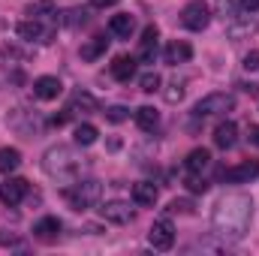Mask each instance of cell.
Wrapping results in <instances>:
<instances>
[{"mask_svg":"<svg viewBox=\"0 0 259 256\" xmlns=\"http://www.w3.org/2000/svg\"><path fill=\"white\" fill-rule=\"evenodd\" d=\"M250 217H253V199L247 193H226L211 211L214 235H220L223 241H241L250 229Z\"/></svg>","mask_w":259,"mask_h":256,"instance_id":"obj_1","label":"cell"},{"mask_svg":"<svg viewBox=\"0 0 259 256\" xmlns=\"http://www.w3.org/2000/svg\"><path fill=\"white\" fill-rule=\"evenodd\" d=\"M42 172L49 178H55L58 184H72L81 175V160L75 157V151L69 145H52L42 154Z\"/></svg>","mask_w":259,"mask_h":256,"instance_id":"obj_2","label":"cell"},{"mask_svg":"<svg viewBox=\"0 0 259 256\" xmlns=\"http://www.w3.org/2000/svg\"><path fill=\"white\" fill-rule=\"evenodd\" d=\"M103 196V184L100 181H72L69 187L64 190V199L69 202L72 211H88L100 202Z\"/></svg>","mask_w":259,"mask_h":256,"instance_id":"obj_3","label":"cell"},{"mask_svg":"<svg viewBox=\"0 0 259 256\" xmlns=\"http://www.w3.org/2000/svg\"><path fill=\"white\" fill-rule=\"evenodd\" d=\"M232 109H235L232 94H208L193 106V115L196 118H214V115H223V112H232Z\"/></svg>","mask_w":259,"mask_h":256,"instance_id":"obj_4","label":"cell"},{"mask_svg":"<svg viewBox=\"0 0 259 256\" xmlns=\"http://www.w3.org/2000/svg\"><path fill=\"white\" fill-rule=\"evenodd\" d=\"M211 21V6L202 3V0H190L184 9H181V24L187 30H205Z\"/></svg>","mask_w":259,"mask_h":256,"instance_id":"obj_5","label":"cell"},{"mask_svg":"<svg viewBox=\"0 0 259 256\" xmlns=\"http://www.w3.org/2000/svg\"><path fill=\"white\" fill-rule=\"evenodd\" d=\"M148 241H151L154 250H169V247L175 244V226H172V220H169V217L154 220V226H151V232H148Z\"/></svg>","mask_w":259,"mask_h":256,"instance_id":"obj_6","label":"cell"},{"mask_svg":"<svg viewBox=\"0 0 259 256\" xmlns=\"http://www.w3.org/2000/svg\"><path fill=\"white\" fill-rule=\"evenodd\" d=\"M256 175H259V160H244L238 166L220 169V181H226V184H244V181H250Z\"/></svg>","mask_w":259,"mask_h":256,"instance_id":"obj_7","label":"cell"},{"mask_svg":"<svg viewBox=\"0 0 259 256\" xmlns=\"http://www.w3.org/2000/svg\"><path fill=\"white\" fill-rule=\"evenodd\" d=\"M100 217L106 220V223H130L133 220V208H130L127 202H121V199H112V202H103L100 205Z\"/></svg>","mask_w":259,"mask_h":256,"instance_id":"obj_8","label":"cell"},{"mask_svg":"<svg viewBox=\"0 0 259 256\" xmlns=\"http://www.w3.org/2000/svg\"><path fill=\"white\" fill-rule=\"evenodd\" d=\"M61 91H64V84L58 75H39L33 81V97H39V100H58Z\"/></svg>","mask_w":259,"mask_h":256,"instance_id":"obj_9","label":"cell"},{"mask_svg":"<svg viewBox=\"0 0 259 256\" xmlns=\"http://www.w3.org/2000/svg\"><path fill=\"white\" fill-rule=\"evenodd\" d=\"M24 196H27V181H24V178H6V181L0 184V199H3L6 205H18Z\"/></svg>","mask_w":259,"mask_h":256,"instance_id":"obj_10","label":"cell"},{"mask_svg":"<svg viewBox=\"0 0 259 256\" xmlns=\"http://www.w3.org/2000/svg\"><path fill=\"white\" fill-rule=\"evenodd\" d=\"M157 27L154 24H148L145 30H142V39H139V61L142 64H154V55H157Z\"/></svg>","mask_w":259,"mask_h":256,"instance_id":"obj_11","label":"cell"},{"mask_svg":"<svg viewBox=\"0 0 259 256\" xmlns=\"http://www.w3.org/2000/svg\"><path fill=\"white\" fill-rule=\"evenodd\" d=\"M193 58V46L184 42V39H175L166 46V64L169 66H178V64H187Z\"/></svg>","mask_w":259,"mask_h":256,"instance_id":"obj_12","label":"cell"},{"mask_svg":"<svg viewBox=\"0 0 259 256\" xmlns=\"http://www.w3.org/2000/svg\"><path fill=\"white\" fill-rule=\"evenodd\" d=\"M18 36H21V39H27V42H52V39H49L52 33H49V30H46L36 18L21 21V24H18Z\"/></svg>","mask_w":259,"mask_h":256,"instance_id":"obj_13","label":"cell"},{"mask_svg":"<svg viewBox=\"0 0 259 256\" xmlns=\"http://www.w3.org/2000/svg\"><path fill=\"white\" fill-rule=\"evenodd\" d=\"M235 142H238V127H235L232 121L217 124V130H214V145H217V148L229 151V148H235Z\"/></svg>","mask_w":259,"mask_h":256,"instance_id":"obj_14","label":"cell"},{"mask_svg":"<svg viewBox=\"0 0 259 256\" xmlns=\"http://www.w3.org/2000/svg\"><path fill=\"white\" fill-rule=\"evenodd\" d=\"M33 235H36L39 241H55V238L61 235V220H58V217H42V220H36V223H33Z\"/></svg>","mask_w":259,"mask_h":256,"instance_id":"obj_15","label":"cell"},{"mask_svg":"<svg viewBox=\"0 0 259 256\" xmlns=\"http://www.w3.org/2000/svg\"><path fill=\"white\" fill-rule=\"evenodd\" d=\"M259 30V24L253 18H241V21H229V27H226V33H229V39H247V36H253Z\"/></svg>","mask_w":259,"mask_h":256,"instance_id":"obj_16","label":"cell"},{"mask_svg":"<svg viewBox=\"0 0 259 256\" xmlns=\"http://www.w3.org/2000/svg\"><path fill=\"white\" fill-rule=\"evenodd\" d=\"M109 30L115 33V36H121V39H130L133 36V30H136V18L133 15H112V21H109Z\"/></svg>","mask_w":259,"mask_h":256,"instance_id":"obj_17","label":"cell"},{"mask_svg":"<svg viewBox=\"0 0 259 256\" xmlns=\"http://www.w3.org/2000/svg\"><path fill=\"white\" fill-rule=\"evenodd\" d=\"M112 75L118 78V81H130L133 75H136V58H127V55H121V58H115L112 61Z\"/></svg>","mask_w":259,"mask_h":256,"instance_id":"obj_18","label":"cell"},{"mask_svg":"<svg viewBox=\"0 0 259 256\" xmlns=\"http://www.w3.org/2000/svg\"><path fill=\"white\" fill-rule=\"evenodd\" d=\"M106 49H109V39H106V36H94V39H88V42L81 46L78 55H81V61L91 64V61H97L100 55H106Z\"/></svg>","mask_w":259,"mask_h":256,"instance_id":"obj_19","label":"cell"},{"mask_svg":"<svg viewBox=\"0 0 259 256\" xmlns=\"http://www.w3.org/2000/svg\"><path fill=\"white\" fill-rule=\"evenodd\" d=\"M157 187L151 184V181H139V184H133V202L136 205H154L157 202Z\"/></svg>","mask_w":259,"mask_h":256,"instance_id":"obj_20","label":"cell"},{"mask_svg":"<svg viewBox=\"0 0 259 256\" xmlns=\"http://www.w3.org/2000/svg\"><path fill=\"white\" fill-rule=\"evenodd\" d=\"M136 124L145 130V133H151V130L160 124V112L154 106H142V109H136Z\"/></svg>","mask_w":259,"mask_h":256,"instance_id":"obj_21","label":"cell"},{"mask_svg":"<svg viewBox=\"0 0 259 256\" xmlns=\"http://www.w3.org/2000/svg\"><path fill=\"white\" fill-rule=\"evenodd\" d=\"M18 166H21V154H18L15 148H0V172L9 175V172H15Z\"/></svg>","mask_w":259,"mask_h":256,"instance_id":"obj_22","label":"cell"},{"mask_svg":"<svg viewBox=\"0 0 259 256\" xmlns=\"http://www.w3.org/2000/svg\"><path fill=\"white\" fill-rule=\"evenodd\" d=\"M208 163H211V151L208 148H196V151L187 154V172H202Z\"/></svg>","mask_w":259,"mask_h":256,"instance_id":"obj_23","label":"cell"},{"mask_svg":"<svg viewBox=\"0 0 259 256\" xmlns=\"http://www.w3.org/2000/svg\"><path fill=\"white\" fill-rule=\"evenodd\" d=\"M97 112V100L91 97V94H84V91H75L72 94V100H69V112Z\"/></svg>","mask_w":259,"mask_h":256,"instance_id":"obj_24","label":"cell"},{"mask_svg":"<svg viewBox=\"0 0 259 256\" xmlns=\"http://www.w3.org/2000/svg\"><path fill=\"white\" fill-rule=\"evenodd\" d=\"M97 136H100V133H97L94 124H78V127H75V145H84V148H88V145L97 142Z\"/></svg>","mask_w":259,"mask_h":256,"instance_id":"obj_25","label":"cell"},{"mask_svg":"<svg viewBox=\"0 0 259 256\" xmlns=\"http://www.w3.org/2000/svg\"><path fill=\"white\" fill-rule=\"evenodd\" d=\"M160 84H163V78H160L157 72H145V75L139 78V88H142L145 94H154V91H160Z\"/></svg>","mask_w":259,"mask_h":256,"instance_id":"obj_26","label":"cell"},{"mask_svg":"<svg viewBox=\"0 0 259 256\" xmlns=\"http://www.w3.org/2000/svg\"><path fill=\"white\" fill-rule=\"evenodd\" d=\"M103 115H106V121H112V124H121V121H127V118H130V109H124V106H109Z\"/></svg>","mask_w":259,"mask_h":256,"instance_id":"obj_27","label":"cell"},{"mask_svg":"<svg viewBox=\"0 0 259 256\" xmlns=\"http://www.w3.org/2000/svg\"><path fill=\"white\" fill-rule=\"evenodd\" d=\"M187 190L190 193H205L208 190V181H205L199 172H190V175H187Z\"/></svg>","mask_w":259,"mask_h":256,"instance_id":"obj_28","label":"cell"},{"mask_svg":"<svg viewBox=\"0 0 259 256\" xmlns=\"http://www.w3.org/2000/svg\"><path fill=\"white\" fill-rule=\"evenodd\" d=\"M169 211L172 214H193V202L190 199H172L169 202Z\"/></svg>","mask_w":259,"mask_h":256,"instance_id":"obj_29","label":"cell"},{"mask_svg":"<svg viewBox=\"0 0 259 256\" xmlns=\"http://www.w3.org/2000/svg\"><path fill=\"white\" fill-rule=\"evenodd\" d=\"M163 97H166V103H181V97H184V88H181L178 81H172V84L166 88V94H163Z\"/></svg>","mask_w":259,"mask_h":256,"instance_id":"obj_30","label":"cell"},{"mask_svg":"<svg viewBox=\"0 0 259 256\" xmlns=\"http://www.w3.org/2000/svg\"><path fill=\"white\" fill-rule=\"evenodd\" d=\"M217 12H220L223 21H232V18H235V3H232V0H220V3H217Z\"/></svg>","mask_w":259,"mask_h":256,"instance_id":"obj_31","label":"cell"},{"mask_svg":"<svg viewBox=\"0 0 259 256\" xmlns=\"http://www.w3.org/2000/svg\"><path fill=\"white\" fill-rule=\"evenodd\" d=\"M244 69H247V72H259V52L244 55Z\"/></svg>","mask_w":259,"mask_h":256,"instance_id":"obj_32","label":"cell"},{"mask_svg":"<svg viewBox=\"0 0 259 256\" xmlns=\"http://www.w3.org/2000/svg\"><path fill=\"white\" fill-rule=\"evenodd\" d=\"M12 244H18V238H15L12 232L3 229V232H0V247H12Z\"/></svg>","mask_w":259,"mask_h":256,"instance_id":"obj_33","label":"cell"},{"mask_svg":"<svg viewBox=\"0 0 259 256\" xmlns=\"http://www.w3.org/2000/svg\"><path fill=\"white\" fill-rule=\"evenodd\" d=\"M247 139H250V145H256L259 148V127L253 124V127H247Z\"/></svg>","mask_w":259,"mask_h":256,"instance_id":"obj_34","label":"cell"},{"mask_svg":"<svg viewBox=\"0 0 259 256\" xmlns=\"http://www.w3.org/2000/svg\"><path fill=\"white\" fill-rule=\"evenodd\" d=\"M118 0H91V6L94 9H109V6H115Z\"/></svg>","mask_w":259,"mask_h":256,"instance_id":"obj_35","label":"cell"},{"mask_svg":"<svg viewBox=\"0 0 259 256\" xmlns=\"http://www.w3.org/2000/svg\"><path fill=\"white\" fill-rule=\"evenodd\" d=\"M241 6H244L247 12H256V9H259V0H241Z\"/></svg>","mask_w":259,"mask_h":256,"instance_id":"obj_36","label":"cell"},{"mask_svg":"<svg viewBox=\"0 0 259 256\" xmlns=\"http://www.w3.org/2000/svg\"><path fill=\"white\" fill-rule=\"evenodd\" d=\"M244 91H247L250 97H259V84H244Z\"/></svg>","mask_w":259,"mask_h":256,"instance_id":"obj_37","label":"cell"}]
</instances>
